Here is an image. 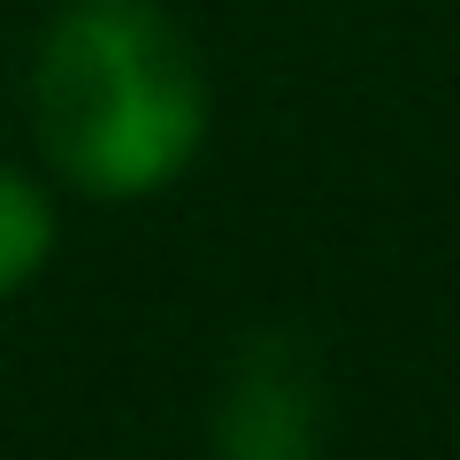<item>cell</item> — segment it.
<instances>
[{"instance_id":"1","label":"cell","mask_w":460,"mask_h":460,"mask_svg":"<svg viewBox=\"0 0 460 460\" xmlns=\"http://www.w3.org/2000/svg\"><path fill=\"white\" fill-rule=\"evenodd\" d=\"M31 131L84 199H146L208 146V69L162 0H62L31 54Z\"/></svg>"},{"instance_id":"2","label":"cell","mask_w":460,"mask_h":460,"mask_svg":"<svg viewBox=\"0 0 460 460\" xmlns=\"http://www.w3.org/2000/svg\"><path fill=\"white\" fill-rule=\"evenodd\" d=\"M323 453V384L284 330L238 353L215 407V460H314Z\"/></svg>"},{"instance_id":"3","label":"cell","mask_w":460,"mask_h":460,"mask_svg":"<svg viewBox=\"0 0 460 460\" xmlns=\"http://www.w3.org/2000/svg\"><path fill=\"white\" fill-rule=\"evenodd\" d=\"M54 238H62V223H54L47 184L0 162V299H16L54 261Z\"/></svg>"}]
</instances>
